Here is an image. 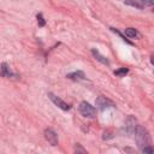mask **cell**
I'll return each mask as SVG.
<instances>
[{
  "label": "cell",
  "mask_w": 154,
  "mask_h": 154,
  "mask_svg": "<svg viewBox=\"0 0 154 154\" xmlns=\"http://www.w3.org/2000/svg\"><path fill=\"white\" fill-rule=\"evenodd\" d=\"M79 112L82 116L88 117V118H94L96 116V109L94 108V106H91L89 102L87 101H82L79 103Z\"/></svg>",
  "instance_id": "2"
},
{
  "label": "cell",
  "mask_w": 154,
  "mask_h": 154,
  "mask_svg": "<svg viewBox=\"0 0 154 154\" xmlns=\"http://www.w3.org/2000/svg\"><path fill=\"white\" fill-rule=\"evenodd\" d=\"M91 54L95 57V59H96V60L101 61L102 64H105V65H109L108 59H107V58H105L103 55H101V54L99 53V51H96V49H91Z\"/></svg>",
  "instance_id": "7"
},
{
  "label": "cell",
  "mask_w": 154,
  "mask_h": 154,
  "mask_svg": "<svg viewBox=\"0 0 154 154\" xmlns=\"http://www.w3.org/2000/svg\"><path fill=\"white\" fill-rule=\"evenodd\" d=\"M140 1L146 6H153L154 5V0H140Z\"/></svg>",
  "instance_id": "14"
},
{
  "label": "cell",
  "mask_w": 154,
  "mask_h": 154,
  "mask_svg": "<svg viewBox=\"0 0 154 154\" xmlns=\"http://www.w3.org/2000/svg\"><path fill=\"white\" fill-rule=\"evenodd\" d=\"M37 24H38V26H45L46 25V20L43 19V17H42L41 13L37 14Z\"/></svg>",
  "instance_id": "13"
},
{
  "label": "cell",
  "mask_w": 154,
  "mask_h": 154,
  "mask_svg": "<svg viewBox=\"0 0 154 154\" xmlns=\"http://www.w3.org/2000/svg\"><path fill=\"white\" fill-rule=\"evenodd\" d=\"M1 75H2V77H7V78H10V77L13 76L12 71L10 70V66L6 63H2L1 64Z\"/></svg>",
  "instance_id": "8"
},
{
  "label": "cell",
  "mask_w": 154,
  "mask_h": 154,
  "mask_svg": "<svg viewBox=\"0 0 154 154\" xmlns=\"http://www.w3.org/2000/svg\"><path fill=\"white\" fill-rule=\"evenodd\" d=\"M124 32H125V35H126L128 37H130V38L140 37V32H138L136 29H134V28H126V29L124 30Z\"/></svg>",
  "instance_id": "9"
},
{
  "label": "cell",
  "mask_w": 154,
  "mask_h": 154,
  "mask_svg": "<svg viewBox=\"0 0 154 154\" xmlns=\"http://www.w3.org/2000/svg\"><path fill=\"white\" fill-rule=\"evenodd\" d=\"M66 77L70 78V79H73V81H79V79H84L85 78V75H84L83 71H75V72L67 73Z\"/></svg>",
  "instance_id": "6"
},
{
  "label": "cell",
  "mask_w": 154,
  "mask_h": 154,
  "mask_svg": "<svg viewBox=\"0 0 154 154\" xmlns=\"http://www.w3.org/2000/svg\"><path fill=\"white\" fill-rule=\"evenodd\" d=\"M128 73H129V69H126V67H120V69H118V70L114 71V75L116 76H119V77H123V76H125Z\"/></svg>",
  "instance_id": "10"
},
{
  "label": "cell",
  "mask_w": 154,
  "mask_h": 154,
  "mask_svg": "<svg viewBox=\"0 0 154 154\" xmlns=\"http://www.w3.org/2000/svg\"><path fill=\"white\" fill-rule=\"evenodd\" d=\"M135 140H136L138 147H142V148L146 146H149V143H150V136H149L148 131L140 125H137V128L135 130Z\"/></svg>",
  "instance_id": "1"
},
{
  "label": "cell",
  "mask_w": 154,
  "mask_h": 154,
  "mask_svg": "<svg viewBox=\"0 0 154 154\" xmlns=\"http://www.w3.org/2000/svg\"><path fill=\"white\" fill-rule=\"evenodd\" d=\"M95 103H96V107H97L99 109H101V111H103V109H106V108H109V107H113V106H114L113 101H111L109 99H107V97H105V96H99V97L96 99Z\"/></svg>",
  "instance_id": "3"
},
{
  "label": "cell",
  "mask_w": 154,
  "mask_h": 154,
  "mask_svg": "<svg viewBox=\"0 0 154 154\" xmlns=\"http://www.w3.org/2000/svg\"><path fill=\"white\" fill-rule=\"evenodd\" d=\"M48 96H49V99L53 101V103H54V105H57L59 108H61V109H64V111H69V109L71 108V106H70L69 103H66L65 101H63L59 96H55L53 93H49V94H48Z\"/></svg>",
  "instance_id": "4"
},
{
  "label": "cell",
  "mask_w": 154,
  "mask_h": 154,
  "mask_svg": "<svg viewBox=\"0 0 154 154\" xmlns=\"http://www.w3.org/2000/svg\"><path fill=\"white\" fill-rule=\"evenodd\" d=\"M150 63H152V65H154V55L150 57Z\"/></svg>",
  "instance_id": "15"
},
{
  "label": "cell",
  "mask_w": 154,
  "mask_h": 154,
  "mask_svg": "<svg viewBox=\"0 0 154 154\" xmlns=\"http://www.w3.org/2000/svg\"><path fill=\"white\" fill-rule=\"evenodd\" d=\"M125 4L126 5H130V6H132V7H136V8H143V5L142 4H140V2H137V1H135V0H125Z\"/></svg>",
  "instance_id": "11"
},
{
  "label": "cell",
  "mask_w": 154,
  "mask_h": 154,
  "mask_svg": "<svg viewBox=\"0 0 154 154\" xmlns=\"http://www.w3.org/2000/svg\"><path fill=\"white\" fill-rule=\"evenodd\" d=\"M142 152L143 153H147V154H154V147L152 146H146L142 148Z\"/></svg>",
  "instance_id": "12"
},
{
  "label": "cell",
  "mask_w": 154,
  "mask_h": 154,
  "mask_svg": "<svg viewBox=\"0 0 154 154\" xmlns=\"http://www.w3.org/2000/svg\"><path fill=\"white\" fill-rule=\"evenodd\" d=\"M45 137H46V140H47L52 146H57V144H58V135L54 132V130H52V129H46V130H45Z\"/></svg>",
  "instance_id": "5"
}]
</instances>
